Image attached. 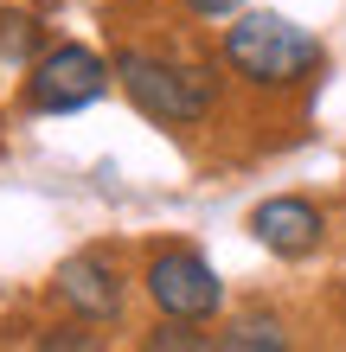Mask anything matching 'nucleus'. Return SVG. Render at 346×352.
<instances>
[{
  "instance_id": "nucleus-1",
  "label": "nucleus",
  "mask_w": 346,
  "mask_h": 352,
  "mask_svg": "<svg viewBox=\"0 0 346 352\" xmlns=\"http://www.w3.org/2000/svg\"><path fill=\"white\" fill-rule=\"evenodd\" d=\"M116 90L160 129H193V122L212 116L218 77L206 65H186V58H167V52H116Z\"/></svg>"
},
{
  "instance_id": "nucleus-2",
  "label": "nucleus",
  "mask_w": 346,
  "mask_h": 352,
  "mask_svg": "<svg viewBox=\"0 0 346 352\" xmlns=\"http://www.w3.org/2000/svg\"><path fill=\"white\" fill-rule=\"evenodd\" d=\"M321 38L295 26L289 13H237L225 26V65L257 90H289L321 71Z\"/></svg>"
},
{
  "instance_id": "nucleus-9",
  "label": "nucleus",
  "mask_w": 346,
  "mask_h": 352,
  "mask_svg": "<svg viewBox=\"0 0 346 352\" xmlns=\"http://www.w3.org/2000/svg\"><path fill=\"white\" fill-rule=\"evenodd\" d=\"M199 320H167V327H154L148 333V346L154 352H206V346H218V340H206V333H193Z\"/></svg>"
},
{
  "instance_id": "nucleus-10",
  "label": "nucleus",
  "mask_w": 346,
  "mask_h": 352,
  "mask_svg": "<svg viewBox=\"0 0 346 352\" xmlns=\"http://www.w3.org/2000/svg\"><path fill=\"white\" fill-rule=\"evenodd\" d=\"M186 13H199V19H225V13H237L244 0H180Z\"/></svg>"
},
{
  "instance_id": "nucleus-3",
  "label": "nucleus",
  "mask_w": 346,
  "mask_h": 352,
  "mask_svg": "<svg viewBox=\"0 0 346 352\" xmlns=\"http://www.w3.org/2000/svg\"><path fill=\"white\" fill-rule=\"evenodd\" d=\"M109 84H116V65H103L90 45H45L26 65V109L71 116V109H90Z\"/></svg>"
},
{
  "instance_id": "nucleus-4",
  "label": "nucleus",
  "mask_w": 346,
  "mask_h": 352,
  "mask_svg": "<svg viewBox=\"0 0 346 352\" xmlns=\"http://www.w3.org/2000/svg\"><path fill=\"white\" fill-rule=\"evenodd\" d=\"M148 301L167 320H212L225 307V282L199 250H154L148 256Z\"/></svg>"
},
{
  "instance_id": "nucleus-7",
  "label": "nucleus",
  "mask_w": 346,
  "mask_h": 352,
  "mask_svg": "<svg viewBox=\"0 0 346 352\" xmlns=\"http://www.w3.org/2000/svg\"><path fill=\"white\" fill-rule=\"evenodd\" d=\"M282 346H289V333L276 314H244L218 333V352H282Z\"/></svg>"
},
{
  "instance_id": "nucleus-5",
  "label": "nucleus",
  "mask_w": 346,
  "mask_h": 352,
  "mask_svg": "<svg viewBox=\"0 0 346 352\" xmlns=\"http://www.w3.org/2000/svg\"><path fill=\"white\" fill-rule=\"evenodd\" d=\"M321 231H327L321 205L295 199V192H282V199H263L257 212H250V237H257L270 256H282V263H301V256H314V250H321Z\"/></svg>"
},
{
  "instance_id": "nucleus-8",
  "label": "nucleus",
  "mask_w": 346,
  "mask_h": 352,
  "mask_svg": "<svg viewBox=\"0 0 346 352\" xmlns=\"http://www.w3.org/2000/svg\"><path fill=\"white\" fill-rule=\"evenodd\" d=\"M32 58H39V19L7 13L0 19V65H32Z\"/></svg>"
},
{
  "instance_id": "nucleus-6",
  "label": "nucleus",
  "mask_w": 346,
  "mask_h": 352,
  "mask_svg": "<svg viewBox=\"0 0 346 352\" xmlns=\"http://www.w3.org/2000/svg\"><path fill=\"white\" fill-rule=\"evenodd\" d=\"M52 295L65 301L77 320H116L122 314V276H116V263L96 256V250H77V256L58 263Z\"/></svg>"
}]
</instances>
